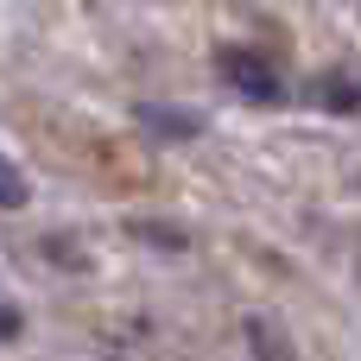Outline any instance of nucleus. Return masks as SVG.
I'll use <instances>...</instances> for the list:
<instances>
[{"mask_svg": "<svg viewBox=\"0 0 361 361\" xmlns=\"http://www.w3.org/2000/svg\"><path fill=\"white\" fill-rule=\"evenodd\" d=\"M25 203V178H19V165H6V209H19Z\"/></svg>", "mask_w": 361, "mask_h": 361, "instance_id": "7ed1b4c3", "label": "nucleus"}, {"mask_svg": "<svg viewBox=\"0 0 361 361\" xmlns=\"http://www.w3.org/2000/svg\"><path fill=\"white\" fill-rule=\"evenodd\" d=\"M324 102H330V108H361V82L336 70V76H330V89H324Z\"/></svg>", "mask_w": 361, "mask_h": 361, "instance_id": "f03ea898", "label": "nucleus"}, {"mask_svg": "<svg viewBox=\"0 0 361 361\" xmlns=\"http://www.w3.org/2000/svg\"><path fill=\"white\" fill-rule=\"evenodd\" d=\"M222 76L247 102H279V70L267 57H254V51H222Z\"/></svg>", "mask_w": 361, "mask_h": 361, "instance_id": "f257e3e1", "label": "nucleus"}]
</instances>
